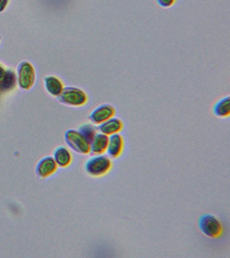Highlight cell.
Wrapping results in <instances>:
<instances>
[{
    "label": "cell",
    "mask_w": 230,
    "mask_h": 258,
    "mask_svg": "<svg viewBox=\"0 0 230 258\" xmlns=\"http://www.w3.org/2000/svg\"><path fill=\"white\" fill-rule=\"evenodd\" d=\"M112 168L111 160L104 155H96L89 159L85 164V170L89 176L100 177L109 173Z\"/></svg>",
    "instance_id": "obj_1"
},
{
    "label": "cell",
    "mask_w": 230,
    "mask_h": 258,
    "mask_svg": "<svg viewBox=\"0 0 230 258\" xmlns=\"http://www.w3.org/2000/svg\"><path fill=\"white\" fill-rule=\"evenodd\" d=\"M62 104L71 107H81L87 103L88 97L86 92L80 88L68 86L63 89L62 93L58 97Z\"/></svg>",
    "instance_id": "obj_2"
},
{
    "label": "cell",
    "mask_w": 230,
    "mask_h": 258,
    "mask_svg": "<svg viewBox=\"0 0 230 258\" xmlns=\"http://www.w3.org/2000/svg\"><path fill=\"white\" fill-rule=\"evenodd\" d=\"M198 227L201 232L209 238H219L223 232V227L220 220L212 214H203L198 220Z\"/></svg>",
    "instance_id": "obj_3"
},
{
    "label": "cell",
    "mask_w": 230,
    "mask_h": 258,
    "mask_svg": "<svg viewBox=\"0 0 230 258\" xmlns=\"http://www.w3.org/2000/svg\"><path fill=\"white\" fill-rule=\"evenodd\" d=\"M65 141L68 147L79 154L86 155L90 153V145L83 138L78 130H68L65 133Z\"/></svg>",
    "instance_id": "obj_4"
},
{
    "label": "cell",
    "mask_w": 230,
    "mask_h": 258,
    "mask_svg": "<svg viewBox=\"0 0 230 258\" xmlns=\"http://www.w3.org/2000/svg\"><path fill=\"white\" fill-rule=\"evenodd\" d=\"M36 81V72L29 62H22L18 68V83L21 88L29 91Z\"/></svg>",
    "instance_id": "obj_5"
},
{
    "label": "cell",
    "mask_w": 230,
    "mask_h": 258,
    "mask_svg": "<svg viewBox=\"0 0 230 258\" xmlns=\"http://www.w3.org/2000/svg\"><path fill=\"white\" fill-rule=\"evenodd\" d=\"M115 108L110 104L104 103L97 106L96 109H93L91 114H89L88 118L93 124H101L109 118L115 116Z\"/></svg>",
    "instance_id": "obj_6"
},
{
    "label": "cell",
    "mask_w": 230,
    "mask_h": 258,
    "mask_svg": "<svg viewBox=\"0 0 230 258\" xmlns=\"http://www.w3.org/2000/svg\"><path fill=\"white\" fill-rule=\"evenodd\" d=\"M58 165L50 156L44 157L36 164V174L41 179H45L55 173Z\"/></svg>",
    "instance_id": "obj_7"
},
{
    "label": "cell",
    "mask_w": 230,
    "mask_h": 258,
    "mask_svg": "<svg viewBox=\"0 0 230 258\" xmlns=\"http://www.w3.org/2000/svg\"><path fill=\"white\" fill-rule=\"evenodd\" d=\"M124 141L123 136L119 134L109 135L108 146H107V154L111 159H118L124 151Z\"/></svg>",
    "instance_id": "obj_8"
},
{
    "label": "cell",
    "mask_w": 230,
    "mask_h": 258,
    "mask_svg": "<svg viewBox=\"0 0 230 258\" xmlns=\"http://www.w3.org/2000/svg\"><path fill=\"white\" fill-rule=\"evenodd\" d=\"M124 128V122L119 118H109L108 120L103 121L101 124H98L97 130L103 135H111L114 134H118Z\"/></svg>",
    "instance_id": "obj_9"
},
{
    "label": "cell",
    "mask_w": 230,
    "mask_h": 258,
    "mask_svg": "<svg viewBox=\"0 0 230 258\" xmlns=\"http://www.w3.org/2000/svg\"><path fill=\"white\" fill-rule=\"evenodd\" d=\"M109 137L108 135L99 133L95 135L94 139L90 143V153L93 155H99L106 151Z\"/></svg>",
    "instance_id": "obj_10"
},
{
    "label": "cell",
    "mask_w": 230,
    "mask_h": 258,
    "mask_svg": "<svg viewBox=\"0 0 230 258\" xmlns=\"http://www.w3.org/2000/svg\"><path fill=\"white\" fill-rule=\"evenodd\" d=\"M53 159L61 168L68 167L73 162V156L66 147H57L53 151Z\"/></svg>",
    "instance_id": "obj_11"
},
{
    "label": "cell",
    "mask_w": 230,
    "mask_h": 258,
    "mask_svg": "<svg viewBox=\"0 0 230 258\" xmlns=\"http://www.w3.org/2000/svg\"><path fill=\"white\" fill-rule=\"evenodd\" d=\"M44 85L47 92L53 97H59L64 89L63 82L55 76L45 77Z\"/></svg>",
    "instance_id": "obj_12"
},
{
    "label": "cell",
    "mask_w": 230,
    "mask_h": 258,
    "mask_svg": "<svg viewBox=\"0 0 230 258\" xmlns=\"http://www.w3.org/2000/svg\"><path fill=\"white\" fill-rule=\"evenodd\" d=\"M213 113L219 118L228 117L230 114V98L228 96L219 100L213 107Z\"/></svg>",
    "instance_id": "obj_13"
},
{
    "label": "cell",
    "mask_w": 230,
    "mask_h": 258,
    "mask_svg": "<svg viewBox=\"0 0 230 258\" xmlns=\"http://www.w3.org/2000/svg\"><path fill=\"white\" fill-rule=\"evenodd\" d=\"M78 131H79L80 135H82L83 138L86 140V142L89 145L94 139L95 135H97V128L93 125L90 123L83 124L80 126Z\"/></svg>",
    "instance_id": "obj_14"
},
{
    "label": "cell",
    "mask_w": 230,
    "mask_h": 258,
    "mask_svg": "<svg viewBox=\"0 0 230 258\" xmlns=\"http://www.w3.org/2000/svg\"><path fill=\"white\" fill-rule=\"evenodd\" d=\"M16 86V74L13 71L7 70L6 77L0 84V90L3 91H12Z\"/></svg>",
    "instance_id": "obj_15"
},
{
    "label": "cell",
    "mask_w": 230,
    "mask_h": 258,
    "mask_svg": "<svg viewBox=\"0 0 230 258\" xmlns=\"http://www.w3.org/2000/svg\"><path fill=\"white\" fill-rule=\"evenodd\" d=\"M157 4L163 8H169L176 3V0H156Z\"/></svg>",
    "instance_id": "obj_16"
},
{
    "label": "cell",
    "mask_w": 230,
    "mask_h": 258,
    "mask_svg": "<svg viewBox=\"0 0 230 258\" xmlns=\"http://www.w3.org/2000/svg\"><path fill=\"white\" fill-rule=\"evenodd\" d=\"M6 72L7 70H6V68H4L2 64H0V84L2 83L4 79H5V77H6Z\"/></svg>",
    "instance_id": "obj_17"
},
{
    "label": "cell",
    "mask_w": 230,
    "mask_h": 258,
    "mask_svg": "<svg viewBox=\"0 0 230 258\" xmlns=\"http://www.w3.org/2000/svg\"><path fill=\"white\" fill-rule=\"evenodd\" d=\"M8 2L9 0H0V12H3L4 10L6 9Z\"/></svg>",
    "instance_id": "obj_18"
}]
</instances>
